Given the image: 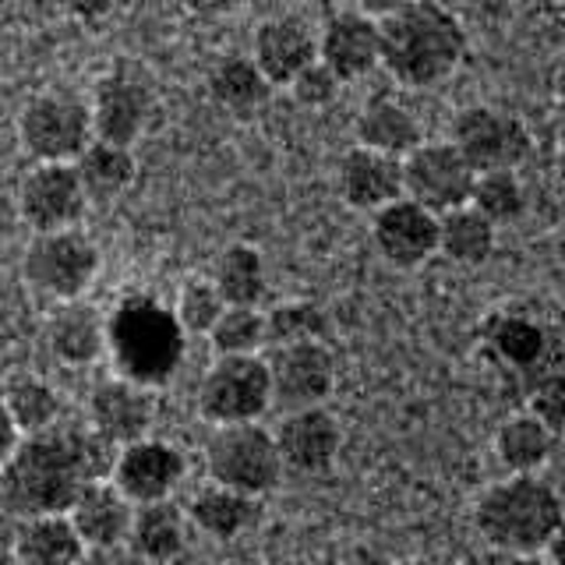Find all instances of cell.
Instances as JSON below:
<instances>
[{
  "mask_svg": "<svg viewBox=\"0 0 565 565\" xmlns=\"http://www.w3.org/2000/svg\"><path fill=\"white\" fill-rule=\"evenodd\" d=\"M205 335L216 353H258L265 347V311L258 305H226Z\"/></svg>",
  "mask_w": 565,
  "mask_h": 565,
  "instance_id": "d590c367",
  "label": "cell"
},
{
  "mask_svg": "<svg viewBox=\"0 0 565 565\" xmlns=\"http://www.w3.org/2000/svg\"><path fill=\"white\" fill-rule=\"evenodd\" d=\"M403 170V194L420 202L431 212H449L456 205H467L473 188V167L463 159L452 141H417L411 152L399 156Z\"/></svg>",
  "mask_w": 565,
  "mask_h": 565,
  "instance_id": "8fae6325",
  "label": "cell"
},
{
  "mask_svg": "<svg viewBox=\"0 0 565 565\" xmlns=\"http://www.w3.org/2000/svg\"><path fill=\"white\" fill-rule=\"evenodd\" d=\"M473 526L494 552L534 558L562 537V494L537 473H509L477 499Z\"/></svg>",
  "mask_w": 565,
  "mask_h": 565,
  "instance_id": "3957f363",
  "label": "cell"
},
{
  "mask_svg": "<svg viewBox=\"0 0 565 565\" xmlns=\"http://www.w3.org/2000/svg\"><path fill=\"white\" fill-rule=\"evenodd\" d=\"M71 163H75V173L88 202L120 199L138 177V159L131 146H117V141H106V138H93Z\"/></svg>",
  "mask_w": 565,
  "mask_h": 565,
  "instance_id": "83f0119b",
  "label": "cell"
},
{
  "mask_svg": "<svg viewBox=\"0 0 565 565\" xmlns=\"http://www.w3.org/2000/svg\"><path fill=\"white\" fill-rule=\"evenodd\" d=\"M340 199L358 212H375L403 194L399 156H388L367 146H350L335 163Z\"/></svg>",
  "mask_w": 565,
  "mask_h": 565,
  "instance_id": "d6986e66",
  "label": "cell"
},
{
  "mask_svg": "<svg viewBox=\"0 0 565 565\" xmlns=\"http://www.w3.org/2000/svg\"><path fill=\"white\" fill-rule=\"evenodd\" d=\"M85 188L75 163L64 159H35L18 184V216L32 230H64L85 216Z\"/></svg>",
  "mask_w": 565,
  "mask_h": 565,
  "instance_id": "7c38bea8",
  "label": "cell"
},
{
  "mask_svg": "<svg viewBox=\"0 0 565 565\" xmlns=\"http://www.w3.org/2000/svg\"><path fill=\"white\" fill-rule=\"evenodd\" d=\"M156 424V396L149 385L131 382L124 375H110L96 382L88 396V428L103 435L110 446H124L149 435Z\"/></svg>",
  "mask_w": 565,
  "mask_h": 565,
  "instance_id": "e0dca14e",
  "label": "cell"
},
{
  "mask_svg": "<svg viewBox=\"0 0 565 565\" xmlns=\"http://www.w3.org/2000/svg\"><path fill=\"white\" fill-rule=\"evenodd\" d=\"M318 57V35L315 29L297 14H276L265 18L255 29L252 40V61L273 85H287L300 67Z\"/></svg>",
  "mask_w": 565,
  "mask_h": 565,
  "instance_id": "44dd1931",
  "label": "cell"
},
{
  "mask_svg": "<svg viewBox=\"0 0 565 565\" xmlns=\"http://www.w3.org/2000/svg\"><path fill=\"white\" fill-rule=\"evenodd\" d=\"M181 8L199 22H220L244 8V0H181Z\"/></svg>",
  "mask_w": 565,
  "mask_h": 565,
  "instance_id": "60d3db41",
  "label": "cell"
},
{
  "mask_svg": "<svg viewBox=\"0 0 565 565\" xmlns=\"http://www.w3.org/2000/svg\"><path fill=\"white\" fill-rule=\"evenodd\" d=\"M499 244V226L484 220L473 205H456L438 216V255L456 265H484Z\"/></svg>",
  "mask_w": 565,
  "mask_h": 565,
  "instance_id": "4dcf8cb0",
  "label": "cell"
},
{
  "mask_svg": "<svg viewBox=\"0 0 565 565\" xmlns=\"http://www.w3.org/2000/svg\"><path fill=\"white\" fill-rule=\"evenodd\" d=\"M61 311L50 315L46 322V347L57 361L82 367L93 364L106 353V315L82 300H61Z\"/></svg>",
  "mask_w": 565,
  "mask_h": 565,
  "instance_id": "d4e9b609",
  "label": "cell"
},
{
  "mask_svg": "<svg viewBox=\"0 0 565 565\" xmlns=\"http://www.w3.org/2000/svg\"><path fill=\"white\" fill-rule=\"evenodd\" d=\"M382 67L399 85L431 88L467 57V32L441 0H411L379 22Z\"/></svg>",
  "mask_w": 565,
  "mask_h": 565,
  "instance_id": "7a4b0ae2",
  "label": "cell"
},
{
  "mask_svg": "<svg viewBox=\"0 0 565 565\" xmlns=\"http://www.w3.org/2000/svg\"><path fill=\"white\" fill-rule=\"evenodd\" d=\"M318 61L335 71L343 85L358 82L382 61V32L379 22L364 11H340L318 32Z\"/></svg>",
  "mask_w": 565,
  "mask_h": 565,
  "instance_id": "ac0fdd59",
  "label": "cell"
},
{
  "mask_svg": "<svg viewBox=\"0 0 565 565\" xmlns=\"http://www.w3.org/2000/svg\"><path fill=\"white\" fill-rule=\"evenodd\" d=\"M353 135H358V146L379 149L388 156L411 152L424 138L417 114L393 93H375L361 106L358 120H353Z\"/></svg>",
  "mask_w": 565,
  "mask_h": 565,
  "instance_id": "484cf974",
  "label": "cell"
},
{
  "mask_svg": "<svg viewBox=\"0 0 565 565\" xmlns=\"http://www.w3.org/2000/svg\"><path fill=\"white\" fill-rule=\"evenodd\" d=\"M558 446V435L530 411L512 414L494 431V456L509 473H537Z\"/></svg>",
  "mask_w": 565,
  "mask_h": 565,
  "instance_id": "f546056e",
  "label": "cell"
},
{
  "mask_svg": "<svg viewBox=\"0 0 565 565\" xmlns=\"http://www.w3.org/2000/svg\"><path fill=\"white\" fill-rule=\"evenodd\" d=\"M484 340L499 353V361L512 364L516 371H534V367H552L555 364V347L558 335L547 329L541 318L523 315V311H494L484 326Z\"/></svg>",
  "mask_w": 565,
  "mask_h": 565,
  "instance_id": "7402d4cb",
  "label": "cell"
},
{
  "mask_svg": "<svg viewBox=\"0 0 565 565\" xmlns=\"http://www.w3.org/2000/svg\"><path fill=\"white\" fill-rule=\"evenodd\" d=\"M287 85H290L294 99L300 106H311V110H318V106H329L335 96H340V88H343V82L335 78V71L329 64H322L318 57L311 64L300 67Z\"/></svg>",
  "mask_w": 565,
  "mask_h": 565,
  "instance_id": "74e56055",
  "label": "cell"
},
{
  "mask_svg": "<svg viewBox=\"0 0 565 565\" xmlns=\"http://www.w3.org/2000/svg\"><path fill=\"white\" fill-rule=\"evenodd\" d=\"M88 547L82 544L75 523L67 512H40L25 516L14 537V558L29 565H71L85 558Z\"/></svg>",
  "mask_w": 565,
  "mask_h": 565,
  "instance_id": "f1b7e54d",
  "label": "cell"
},
{
  "mask_svg": "<svg viewBox=\"0 0 565 565\" xmlns=\"http://www.w3.org/2000/svg\"><path fill=\"white\" fill-rule=\"evenodd\" d=\"M184 516H188V526H194L199 534L212 541H237L252 526H258L262 512H258L255 494L212 481L202 491L191 494Z\"/></svg>",
  "mask_w": 565,
  "mask_h": 565,
  "instance_id": "cb8c5ba5",
  "label": "cell"
},
{
  "mask_svg": "<svg viewBox=\"0 0 565 565\" xmlns=\"http://www.w3.org/2000/svg\"><path fill=\"white\" fill-rule=\"evenodd\" d=\"M205 470L209 481L237 488L262 499L282 481V459L276 438L258 420L216 424L205 441Z\"/></svg>",
  "mask_w": 565,
  "mask_h": 565,
  "instance_id": "5b68a950",
  "label": "cell"
},
{
  "mask_svg": "<svg viewBox=\"0 0 565 565\" xmlns=\"http://www.w3.org/2000/svg\"><path fill=\"white\" fill-rule=\"evenodd\" d=\"M93 114L75 93H40L18 114V141L32 159H64L71 163L93 141Z\"/></svg>",
  "mask_w": 565,
  "mask_h": 565,
  "instance_id": "ba28073f",
  "label": "cell"
},
{
  "mask_svg": "<svg viewBox=\"0 0 565 565\" xmlns=\"http://www.w3.org/2000/svg\"><path fill=\"white\" fill-rule=\"evenodd\" d=\"M114 452L88 424H50L43 431L18 438L0 467V505L11 516L64 512L71 499L96 477H110Z\"/></svg>",
  "mask_w": 565,
  "mask_h": 565,
  "instance_id": "6da1fadb",
  "label": "cell"
},
{
  "mask_svg": "<svg viewBox=\"0 0 565 565\" xmlns=\"http://www.w3.org/2000/svg\"><path fill=\"white\" fill-rule=\"evenodd\" d=\"M269 406L273 379L258 353H220L199 385V414L212 424L258 420Z\"/></svg>",
  "mask_w": 565,
  "mask_h": 565,
  "instance_id": "52a82bcc",
  "label": "cell"
},
{
  "mask_svg": "<svg viewBox=\"0 0 565 565\" xmlns=\"http://www.w3.org/2000/svg\"><path fill=\"white\" fill-rule=\"evenodd\" d=\"M467 205H473L494 226H505L526 212V188L516 170H477Z\"/></svg>",
  "mask_w": 565,
  "mask_h": 565,
  "instance_id": "836d02e7",
  "label": "cell"
},
{
  "mask_svg": "<svg viewBox=\"0 0 565 565\" xmlns=\"http://www.w3.org/2000/svg\"><path fill=\"white\" fill-rule=\"evenodd\" d=\"M88 114H93L96 138L117 141V146H135L156 117V88L141 67L117 64L106 75H99L93 99H88Z\"/></svg>",
  "mask_w": 565,
  "mask_h": 565,
  "instance_id": "9c48e42d",
  "label": "cell"
},
{
  "mask_svg": "<svg viewBox=\"0 0 565 565\" xmlns=\"http://www.w3.org/2000/svg\"><path fill=\"white\" fill-rule=\"evenodd\" d=\"M273 438L282 459V473H300V477L329 473L343 449V428L335 414L326 411V403L297 406V411H290L279 420Z\"/></svg>",
  "mask_w": 565,
  "mask_h": 565,
  "instance_id": "4fadbf2b",
  "label": "cell"
},
{
  "mask_svg": "<svg viewBox=\"0 0 565 565\" xmlns=\"http://www.w3.org/2000/svg\"><path fill=\"white\" fill-rule=\"evenodd\" d=\"M371 241H375L379 255L388 265H396V269H417L431 255H438V212L399 194L388 205L375 209Z\"/></svg>",
  "mask_w": 565,
  "mask_h": 565,
  "instance_id": "2e32d148",
  "label": "cell"
},
{
  "mask_svg": "<svg viewBox=\"0 0 565 565\" xmlns=\"http://www.w3.org/2000/svg\"><path fill=\"white\" fill-rule=\"evenodd\" d=\"M223 308H226V300L220 297L212 279H184L181 290H177V300H173V318L181 322L184 332L205 335Z\"/></svg>",
  "mask_w": 565,
  "mask_h": 565,
  "instance_id": "8d00e7d4",
  "label": "cell"
},
{
  "mask_svg": "<svg viewBox=\"0 0 565 565\" xmlns=\"http://www.w3.org/2000/svg\"><path fill=\"white\" fill-rule=\"evenodd\" d=\"M131 509L135 502L110 481V477H96V481H88L75 499H71L64 512H67V520L75 523L85 547L110 552V547L124 544V537H128Z\"/></svg>",
  "mask_w": 565,
  "mask_h": 565,
  "instance_id": "ffe728a7",
  "label": "cell"
},
{
  "mask_svg": "<svg viewBox=\"0 0 565 565\" xmlns=\"http://www.w3.org/2000/svg\"><path fill=\"white\" fill-rule=\"evenodd\" d=\"M530 414H534L541 424H547L555 435L562 431L565 420V379L558 367H547L544 375H537L534 388H530Z\"/></svg>",
  "mask_w": 565,
  "mask_h": 565,
  "instance_id": "f35d334b",
  "label": "cell"
},
{
  "mask_svg": "<svg viewBox=\"0 0 565 565\" xmlns=\"http://www.w3.org/2000/svg\"><path fill=\"white\" fill-rule=\"evenodd\" d=\"M406 4H411V0H358V11H364V14L375 18V22H382V18L396 14Z\"/></svg>",
  "mask_w": 565,
  "mask_h": 565,
  "instance_id": "b9f144b4",
  "label": "cell"
},
{
  "mask_svg": "<svg viewBox=\"0 0 565 565\" xmlns=\"http://www.w3.org/2000/svg\"><path fill=\"white\" fill-rule=\"evenodd\" d=\"M124 544L141 562H173L188 552V516L170 499L138 502L131 509L128 537Z\"/></svg>",
  "mask_w": 565,
  "mask_h": 565,
  "instance_id": "603a6c76",
  "label": "cell"
},
{
  "mask_svg": "<svg viewBox=\"0 0 565 565\" xmlns=\"http://www.w3.org/2000/svg\"><path fill=\"white\" fill-rule=\"evenodd\" d=\"M0 406L8 411L18 435L43 431V428H50V424H57L64 414V403H61L57 388L40 375H29V371L25 375L8 379L4 393H0Z\"/></svg>",
  "mask_w": 565,
  "mask_h": 565,
  "instance_id": "1f68e13d",
  "label": "cell"
},
{
  "mask_svg": "<svg viewBox=\"0 0 565 565\" xmlns=\"http://www.w3.org/2000/svg\"><path fill=\"white\" fill-rule=\"evenodd\" d=\"M452 146L473 170H516L526 163L534 138L530 128L499 106H467L452 120Z\"/></svg>",
  "mask_w": 565,
  "mask_h": 565,
  "instance_id": "30bf717a",
  "label": "cell"
},
{
  "mask_svg": "<svg viewBox=\"0 0 565 565\" xmlns=\"http://www.w3.org/2000/svg\"><path fill=\"white\" fill-rule=\"evenodd\" d=\"M18 438H22V435H18V428L11 424L8 411H4V406H0V467H4V459H8V456H11V449L18 446Z\"/></svg>",
  "mask_w": 565,
  "mask_h": 565,
  "instance_id": "7bdbcfd3",
  "label": "cell"
},
{
  "mask_svg": "<svg viewBox=\"0 0 565 565\" xmlns=\"http://www.w3.org/2000/svg\"><path fill=\"white\" fill-rule=\"evenodd\" d=\"M265 364L273 379V403H282L287 411L326 403L335 388V353L326 340L273 347V358Z\"/></svg>",
  "mask_w": 565,
  "mask_h": 565,
  "instance_id": "9a60e30c",
  "label": "cell"
},
{
  "mask_svg": "<svg viewBox=\"0 0 565 565\" xmlns=\"http://www.w3.org/2000/svg\"><path fill=\"white\" fill-rule=\"evenodd\" d=\"M53 4L75 22H103L117 8V0H53Z\"/></svg>",
  "mask_w": 565,
  "mask_h": 565,
  "instance_id": "ab89813d",
  "label": "cell"
},
{
  "mask_svg": "<svg viewBox=\"0 0 565 565\" xmlns=\"http://www.w3.org/2000/svg\"><path fill=\"white\" fill-rule=\"evenodd\" d=\"M184 473H188V459L181 449L163 438L141 435L135 441L117 446L110 481L138 505V502L170 499L177 484L184 481Z\"/></svg>",
  "mask_w": 565,
  "mask_h": 565,
  "instance_id": "5bb4252c",
  "label": "cell"
},
{
  "mask_svg": "<svg viewBox=\"0 0 565 565\" xmlns=\"http://www.w3.org/2000/svg\"><path fill=\"white\" fill-rule=\"evenodd\" d=\"M329 335V315L311 305V300H282L273 311H265V343H305V340H326Z\"/></svg>",
  "mask_w": 565,
  "mask_h": 565,
  "instance_id": "e575fe53",
  "label": "cell"
},
{
  "mask_svg": "<svg viewBox=\"0 0 565 565\" xmlns=\"http://www.w3.org/2000/svg\"><path fill=\"white\" fill-rule=\"evenodd\" d=\"M99 273L96 244L75 226L64 230H35V237L25 244L22 276L32 290H40L53 300L82 297Z\"/></svg>",
  "mask_w": 565,
  "mask_h": 565,
  "instance_id": "8992f818",
  "label": "cell"
},
{
  "mask_svg": "<svg viewBox=\"0 0 565 565\" xmlns=\"http://www.w3.org/2000/svg\"><path fill=\"white\" fill-rule=\"evenodd\" d=\"M212 282H216V290L226 305H262L265 290H269L262 252L252 244H230L216 258Z\"/></svg>",
  "mask_w": 565,
  "mask_h": 565,
  "instance_id": "d6a6232c",
  "label": "cell"
},
{
  "mask_svg": "<svg viewBox=\"0 0 565 565\" xmlns=\"http://www.w3.org/2000/svg\"><path fill=\"white\" fill-rule=\"evenodd\" d=\"M209 96L220 110L234 117H258L273 99V82L262 75L258 64L241 53H226L209 67Z\"/></svg>",
  "mask_w": 565,
  "mask_h": 565,
  "instance_id": "4316f807",
  "label": "cell"
},
{
  "mask_svg": "<svg viewBox=\"0 0 565 565\" xmlns=\"http://www.w3.org/2000/svg\"><path fill=\"white\" fill-rule=\"evenodd\" d=\"M184 329L173 308L152 294H124L106 315V350L117 364V375L149 388L167 385L184 364Z\"/></svg>",
  "mask_w": 565,
  "mask_h": 565,
  "instance_id": "277c9868",
  "label": "cell"
}]
</instances>
